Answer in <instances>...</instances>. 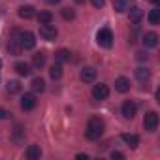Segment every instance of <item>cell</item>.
<instances>
[{"label":"cell","instance_id":"1","mask_svg":"<svg viewBox=\"0 0 160 160\" xmlns=\"http://www.w3.org/2000/svg\"><path fill=\"white\" fill-rule=\"evenodd\" d=\"M104 134V121L100 117H91L89 122H87V130H85V138L91 139V141H96L100 139Z\"/></svg>","mask_w":160,"mask_h":160},{"label":"cell","instance_id":"2","mask_svg":"<svg viewBox=\"0 0 160 160\" xmlns=\"http://www.w3.org/2000/svg\"><path fill=\"white\" fill-rule=\"evenodd\" d=\"M96 42L100 47H111L113 45V32L109 28H100L96 34Z\"/></svg>","mask_w":160,"mask_h":160},{"label":"cell","instance_id":"3","mask_svg":"<svg viewBox=\"0 0 160 160\" xmlns=\"http://www.w3.org/2000/svg\"><path fill=\"white\" fill-rule=\"evenodd\" d=\"M8 51H10V55H13V57H17V55L23 53V47H21L19 32H17V30H13L12 36H10V40H8Z\"/></svg>","mask_w":160,"mask_h":160},{"label":"cell","instance_id":"4","mask_svg":"<svg viewBox=\"0 0 160 160\" xmlns=\"http://www.w3.org/2000/svg\"><path fill=\"white\" fill-rule=\"evenodd\" d=\"M143 128L147 132H154L158 128V115H156V111L145 113V117H143Z\"/></svg>","mask_w":160,"mask_h":160},{"label":"cell","instance_id":"5","mask_svg":"<svg viewBox=\"0 0 160 160\" xmlns=\"http://www.w3.org/2000/svg\"><path fill=\"white\" fill-rule=\"evenodd\" d=\"M40 36L43 38V40H47V42H53L57 36H58V30H57V27L55 25H42L40 27Z\"/></svg>","mask_w":160,"mask_h":160},{"label":"cell","instance_id":"6","mask_svg":"<svg viewBox=\"0 0 160 160\" xmlns=\"http://www.w3.org/2000/svg\"><path fill=\"white\" fill-rule=\"evenodd\" d=\"M19 42H21V47L23 49H34V45H36V38H34V34L30 30L19 32Z\"/></svg>","mask_w":160,"mask_h":160},{"label":"cell","instance_id":"7","mask_svg":"<svg viewBox=\"0 0 160 160\" xmlns=\"http://www.w3.org/2000/svg\"><path fill=\"white\" fill-rule=\"evenodd\" d=\"M121 113H122L124 119H134L136 113H138V106H136V102H134V100H126V102L122 104V108H121Z\"/></svg>","mask_w":160,"mask_h":160},{"label":"cell","instance_id":"8","mask_svg":"<svg viewBox=\"0 0 160 160\" xmlns=\"http://www.w3.org/2000/svg\"><path fill=\"white\" fill-rule=\"evenodd\" d=\"M108 96H109V87L108 85H104V83L94 85V89H92V98L94 100L102 102V100H108Z\"/></svg>","mask_w":160,"mask_h":160},{"label":"cell","instance_id":"9","mask_svg":"<svg viewBox=\"0 0 160 160\" xmlns=\"http://www.w3.org/2000/svg\"><path fill=\"white\" fill-rule=\"evenodd\" d=\"M36 104H38V100H36V94H32V92H27V94H23V96H21V108H23L25 111H30V109H34V108H36Z\"/></svg>","mask_w":160,"mask_h":160},{"label":"cell","instance_id":"10","mask_svg":"<svg viewBox=\"0 0 160 160\" xmlns=\"http://www.w3.org/2000/svg\"><path fill=\"white\" fill-rule=\"evenodd\" d=\"M79 77H81L83 83H92L94 79H96V70L92 66H87V68L81 70V75H79Z\"/></svg>","mask_w":160,"mask_h":160},{"label":"cell","instance_id":"11","mask_svg":"<svg viewBox=\"0 0 160 160\" xmlns=\"http://www.w3.org/2000/svg\"><path fill=\"white\" fill-rule=\"evenodd\" d=\"M132 6H134L132 0H115V2H113V10H115V12H119V13L128 12Z\"/></svg>","mask_w":160,"mask_h":160},{"label":"cell","instance_id":"12","mask_svg":"<svg viewBox=\"0 0 160 160\" xmlns=\"http://www.w3.org/2000/svg\"><path fill=\"white\" fill-rule=\"evenodd\" d=\"M115 89L119 91V92H128L130 91V79L128 77H117L115 79Z\"/></svg>","mask_w":160,"mask_h":160},{"label":"cell","instance_id":"13","mask_svg":"<svg viewBox=\"0 0 160 160\" xmlns=\"http://www.w3.org/2000/svg\"><path fill=\"white\" fill-rule=\"evenodd\" d=\"M143 45L145 47H156L158 45V34L156 32H147V34H143Z\"/></svg>","mask_w":160,"mask_h":160},{"label":"cell","instance_id":"14","mask_svg":"<svg viewBox=\"0 0 160 160\" xmlns=\"http://www.w3.org/2000/svg\"><path fill=\"white\" fill-rule=\"evenodd\" d=\"M45 60H47V55H45L43 51H40V53H36V55H32V66H34L36 70H42V68L45 66Z\"/></svg>","mask_w":160,"mask_h":160},{"label":"cell","instance_id":"15","mask_svg":"<svg viewBox=\"0 0 160 160\" xmlns=\"http://www.w3.org/2000/svg\"><path fill=\"white\" fill-rule=\"evenodd\" d=\"M19 17L21 19H32V17H36V8L34 6H21L19 8Z\"/></svg>","mask_w":160,"mask_h":160},{"label":"cell","instance_id":"16","mask_svg":"<svg viewBox=\"0 0 160 160\" xmlns=\"http://www.w3.org/2000/svg\"><path fill=\"white\" fill-rule=\"evenodd\" d=\"M121 139H122L130 149H136V147L139 145V138H138L136 134H122V136H121Z\"/></svg>","mask_w":160,"mask_h":160},{"label":"cell","instance_id":"17","mask_svg":"<svg viewBox=\"0 0 160 160\" xmlns=\"http://www.w3.org/2000/svg\"><path fill=\"white\" fill-rule=\"evenodd\" d=\"M25 156H27L28 160H38V158L42 156V149H40V145H30V147L27 149Z\"/></svg>","mask_w":160,"mask_h":160},{"label":"cell","instance_id":"18","mask_svg":"<svg viewBox=\"0 0 160 160\" xmlns=\"http://www.w3.org/2000/svg\"><path fill=\"white\" fill-rule=\"evenodd\" d=\"M136 77H138V81H141V83H147L149 79H151V72H149L145 66H139V68L136 70Z\"/></svg>","mask_w":160,"mask_h":160},{"label":"cell","instance_id":"19","mask_svg":"<svg viewBox=\"0 0 160 160\" xmlns=\"http://www.w3.org/2000/svg\"><path fill=\"white\" fill-rule=\"evenodd\" d=\"M70 58H72V53H70L68 49H58V51L55 53V60H57V62H60V64L70 62Z\"/></svg>","mask_w":160,"mask_h":160},{"label":"cell","instance_id":"20","mask_svg":"<svg viewBox=\"0 0 160 160\" xmlns=\"http://www.w3.org/2000/svg\"><path fill=\"white\" fill-rule=\"evenodd\" d=\"M30 89H32L34 92H43V91H45V81H43L42 77H34L32 83H30Z\"/></svg>","mask_w":160,"mask_h":160},{"label":"cell","instance_id":"21","mask_svg":"<svg viewBox=\"0 0 160 160\" xmlns=\"http://www.w3.org/2000/svg\"><path fill=\"white\" fill-rule=\"evenodd\" d=\"M130 13H128V17H130V23H134V25H139V21H141V17H143V12L139 10V8H132V10H128Z\"/></svg>","mask_w":160,"mask_h":160},{"label":"cell","instance_id":"22","mask_svg":"<svg viewBox=\"0 0 160 160\" xmlns=\"http://www.w3.org/2000/svg\"><path fill=\"white\" fill-rule=\"evenodd\" d=\"M15 72H17L19 75H23V77H27V75L32 73V68H30L27 62H17V64H15Z\"/></svg>","mask_w":160,"mask_h":160},{"label":"cell","instance_id":"23","mask_svg":"<svg viewBox=\"0 0 160 160\" xmlns=\"http://www.w3.org/2000/svg\"><path fill=\"white\" fill-rule=\"evenodd\" d=\"M49 75H51V79H60V77H62V64H60V62L53 64V66L49 68Z\"/></svg>","mask_w":160,"mask_h":160},{"label":"cell","instance_id":"24","mask_svg":"<svg viewBox=\"0 0 160 160\" xmlns=\"http://www.w3.org/2000/svg\"><path fill=\"white\" fill-rule=\"evenodd\" d=\"M6 91H8V94H17L21 91V83L15 81V79H12V81L6 83Z\"/></svg>","mask_w":160,"mask_h":160},{"label":"cell","instance_id":"25","mask_svg":"<svg viewBox=\"0 0 160 160\" xmlns=\"http://www.w3.org/2000/svg\"><path fill=\"white\" fill-rule=\"evenodd\" d=\"M38 21H40V25H49V23H53V13L51 12H40L38 13Z\"/></svg>","mask_w":160,"mask_h":160},{"label":"cell","instance_id":"26","mask_svg":"<svg viewBox=\"0 0 160 160\" xmlns=\"http://www.w3.org/2000/svg\"><path fill=\"white\" fill-rule=\"evenodd\" d=\"M147 19H149L151 25H158V23H160V12H158V10H151L149 15H147Z\"/></svg>","mask_w":160,"mask_h":160},{"label":"cell","instance_id":"27","mask_svg":"<svg viewBox=\"0 0 160 160\" xmlns=\"http://www.w3.org/2000/svg\"><path fill=\"white\" fill-rule=\"evenodd\" d=\"M60 13H62V17H64L66 21L75 19V10H73V8H62V10H60Z\"/></svg>","mask_w":160,"mask_h":160},{"label":"cell","instance_id":"28","mask_svg":"<svg viewBox=\"0 0 160 160\" xmlns=\"http://www.w3.org/2000/svg\"><path fill=\"white\" fill-rule=\"evenodd\" d=\"M23 138H25V130L17 124V126H15V132H13V141H15V143H21Z\"/></svg>","mask_w":160,"mask_h":160},{"label":"cell","instance_id":"29","mask_svg":"<svg viewBox=\"0 0 160 160\" xmlns=\"http://www.w3.org/2000/svg\"><path fill=\"white\" fill-rule=\"evenodd\" d=\"M138 32H139V27H138V25H134V28H132V32L128 34V43H136V38H138Z\"/></svg>","mask_w":160,"mask_h":160},{"label":"cell","instance_id":"30","mask_svg":"<svg viewBox=\"0 0 160 160\" xmlns=\"http://www.w3.org/2000/svg\"><path fill=\"white\" fill-rule=\"evenodd\" d=\"M92 2V6L96 8V10H100V8H104V4H106V0H91Z\"/></svg>","mask_w":160,"mask_h":160},{"label":"cell","instance_id":"31","mask_svg":"<svg viewBox=\"0 0 160 160\" xmlns=\"http://www.w3.org/2000/svg\"><path fill=\"white\" fill-rule=\"evenodd\" d=\"M111 158H113V160H124V154L119 152V151H113V152H111Z\"/></svg>","mask_w":160,"mask_h":160},{"label":"cell","instance_id":"32","mask_svg":"<svg viewBox=\"0 0 160 160\" xmlns=\"http://www.w3.org/2000/svg\"><path fill=\"white\" fill-rule=\"evenodd\" d=\"M147 58H149V55H147V53H143V51H139V53H138V60H147Z\"/></svg>","mask_w":160,"mask_h":160},{"label":"cell","instance_id":"33","mask_svg":"<svg viewBox=\"0 0 160 160\" xmlns=\"http://www.w3.org/2000/svg\"><path fill=\"white\" fill-rule=\"evenodd\" d=\"M8 115H10V113H8V111H6L4 108H0V119H6Z\"/></svg>","mask_w":160,"mask_h":160},{"label":"cell","instance_id":"34","mask_svg":"<svg viewBox=\"0 0 160 160\" xmlns=\"http://www.w3.org/2000/svg\"><path fill=\"white\" fill-rule=\"evenodd\" d=\"M75 158H77V160H87V158H89V154H83V152H79Z\"/></svg>","mask_w":160,"mask_h":160},{"label":"cell","instance_id":"35","mask_svg":"<svg viewBox=\"0 0 160 160\" xmlns=\"http://www.w3.org/2000/svg\"><path fill=\"white\" fill-rule=\"evenodd\" d=\"M45 2H47V4H51V6H55V4H58V2H60V0H45Z\"/></svg>","mask_w":160,"mask_h":160},{"label":"cell","instance_id":"36","mask_svg":"<svg viewBox=\"0 0 160 160\" xmlns=\"http://www.w3.org/2000/svg\"><path fill=\"white\" fill-rule=\"evenodd\" d=\"M75 2H77V4H85V0H75Z\"/></svg>","mask_w":160,"mask_h":160},{"label":"cell","instance_id":"37","mask_svg":"<svg viewBox=\"0 0 160 160\" xmlns=\"http://www.w3.org/2000/svg\"><path fill=\"white\" fill-rule=\"evenodd\" d=\"M151 2H154V4H158V0H151Z\"/></svg>","mask_w":160,"mask_h":160},{"label":"cell","instance_id":"38","mask_svg":"<svg viewBox=\"0 0 160 160\" xmlns=\"http://www.w3.org/2000/svg\"><path fill=\"white\" fill-rule=\"evenodd\" d=\"M0 68H2V60H0Z\"/></svg>","mask_w":160,"mask_h":160}]
</instances>
